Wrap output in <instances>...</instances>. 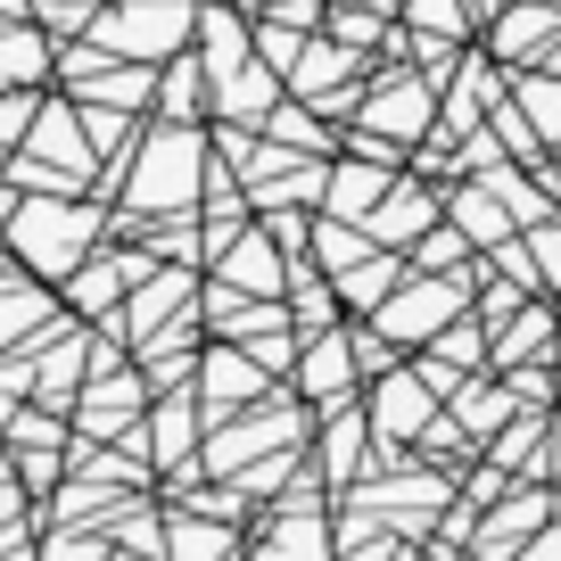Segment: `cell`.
I'll use <instances>...</instances> for the list:
<instances>
[{"instance_id": "1", "label": "cell", "mask_w": 561, "mask_h": 561, "mask_svg": "<svg viewBox=\"0 0 561 561\" xmlns=\"http://www.w3.org/2000/svg\"><path fill=\"white\" fill-rule=\"evenodd\" d=\"M191 34H198L191 0H116V9H100V25H91V50L133 58V67H174Z\"/></svg>"}, {"instance_id": "2", "label": "cell", "mask_w": 561, "mask_h": 561, "mask_svg": "<svg viewBox=\"0 0 561 561\" xmlns=\"http://www.w3.org/2000/svg\"><path fill=\"white\" fill-rule=\"evenodd\" d=\"M91 231H100V215H91L83 198H25V207H9V248H18L34 273H75Z\"/></svg>"}, {"instance_id": "3", "label": "cell", "mask_w": 561, "mask_h": 561, "mask_svg": "<svg viewBox=\"0 0 561 561\" xmlns=\"http://www.w3.org/2000/svg\"><path fill=\"white\" fill-rule=\"evenodd\" d=\"M191 191H198V133L191 124H165V133L140 149L133 207H191Z\"/></svg>"}, {"instance_id": "4", "label": "cell", "mask_w": 561, "mask_h": 561, "mask_svg": "<svg viewBox=\"0 0 561 561\" xmlns=\"http://www.w3.org/2000/svg\"><path fill=\"white\" fill-rule=\"evenodd\" d=\"M364 116L380 124L388 140H421V133H430V83H421V75H388V83L371 91Z\"/></svg>"}, {"instance_id": "5", "label": "cell", "mask_w": 561, "mask_h": 561, "mask_svg": "<svg viewBox=\"0 0 561 561\" xmlns=\"http://www.w3.org/2000/svg\"><path fill=\"white\" fill-rule=\"evenodd\" d=\"M561 9L553 0H528V9H504L495 18V58H553L561 50Z\"/></svg>"}, {"instance_id": "6", "label": "cell", "mask_w": 561, "mask_h": 561, "mask_svg": "<svg viewBox=\"0 0 561 561\" xmlns=\"http://www.w3.org/2000/svg\"><path fill=\"white\" fill-rule=\"evenodd\" d=\"M446 314H462V289L421 280V289H404L397 306H380V331H388V339H421V331H438Z\"/></svg>"}, {"instance_id": "7", "label": "cell", "mask_w": 561, "mask_h": 561, "mask_svg": "<svg viewBox=\"0 0 561 561\" xmlns=\"http://www.w3.org/2000/svg\"><path fill=\"white\" fill-rule=\"evenodd\" d=\"M50 75V42L34 25H0V91H34Z\"/></svg>"}, {"instance_id": "8", "label": "cell", "mask_w": 561, "mask_h": 561, "mask_svg": "<svg viewBox=\"0 0 561 561\" xmlns=\"http://www.w3.org/2000/svg\"><path fill=\"white\" fill-rule=\"evenodd\" d=\"M371 421H380L388 438L421 430V421H430V388H421V380H404V371H388V388L371 397Z\"/></svg>"}, {"instance_id": "9", "label": "cell", "mask_w": 561, "mask_h": 561, "mask_svg": "<svg viewBox=\"0 0 561 561\" xmlns=\"http://www.w3.org/2000/svg\"><path fill=\"white\" fill-rule=\"evenodd\" d=\"M520 116L545 140H561V75H520Z\"/></svg>"}, {"instance_id": "10", "label": "cell", "mask_w": 561, "mask_h": 561, "mask_svg": "<svg viewBox=\"0 0 561 561\" xmlns=\"http://www.w3.org/2000/svg\"><path fill=\"white\" fill-rule=\"evenodd\" d=\"M224 273H231V280H256V289H273V280H280V273H273V248H264L256 231H240V240H231V264H224Z\"/></svg>"}, {"instance_id": "11", "label": "cell", "mask_w": 561, "mask_h": 561, "mask_svg": "<svg viewBox=\"0 0 561 561\" xmlns=\"http://www.w3.org/2000/svg\"><path fill=\"white\" fill-rule=\"evenodd\" d=\"M371 198H380V174H364V165H339L331 174V207L339 215H364Z\"/></svg>"}, {"instance_id": "12", "label": "cell", "mask_w": 561, "mask_h": 561, "mask_svg": "<svg viewBox=\"0 0 561 561\" xmlns=\"http://www.w3.org/2000/svg\"><path fill=\"white\" fill-rule=\"evenodd\" d=\"M413 25L430 42H446V34H462L471 25V0H413Z\"/></svg>"}, {"instance_id": "13", "label": "cell", "mask_w": 561, "mask_h": 561, "mask_svg": "<svg viewBox=\"0 0 561 561\" xmlns=\"http://www.w3.org/2000/svg\"><path fill=\"white\" fill-rule=\"evenodd\" d=\"M165 116H198V58H174V75H165Z\"/></svg>"}, {"instance_id": "14", "label": "cell", "mask_w": 561, "mask_h": 561, "mask_svg": "<svg viewBox=\"0 0 561 561\" xmlns=\"http://www.w3.org/2000/svg\"><path fill=\"white\" fill-rule=\"evenodd\" d=\"M455 215H462V224H471L488 248H504V215L488 207V191H462V198H455Z\"/></svg>"}, {"instance_id": "15", "label": "cell", "mask_w": 561, "mask_h": 561, "mask_svg": "<svg viewBox=\"0 0 561 561\" xmlns=\"http://www.w3.org/2000/svg\"><path fill=\"white\" fill-rule=\"evenodd\" d=\"M413 224H430V198H421V191H397V207L371 215V231H380V240H388V231H413Z\"/></svg>"}, {"instance_id": "16", "label": "cell", "mask_w": 561, "mask_h": 561, "mask_svg": "<svg viewBox=\"0 0 561 561\" xmlns=\"http://www.w3.org/2000/svg\"><path fill=\"white\" fill-rule=\"evenodd\" d=\"M34 116H42L34 91H0V140H25V133H34Z\"/></svg>"}, {"instance_id": "17", "label": "cell", "mask_w": 561, "mask_h": 561, "mask_svg": "<svg viewBox=\"0 0 561 561\" xmlns=\"http://www.w3.org/2000/svg\"><path fill=\"white\" fill-rule=\"evenodd\" d=\"M339 380H347V355H339V347L306 355V397H322V388H339Z\"/></svg>"}, {"instance_id": "18", "label": "cell", "mask_w": 561, "mask_h": 561, "mask_svg": "<svg viewBox=\"0 0 561 561\" xmlns=\"http://www.w3.org/2000/svg\"><path fill=\"white\" fill-rule=\"evenodd\" d=\"M207 388H215V397H248V388H256V371H248L240 355H215V364H207Z\"/></svg>"}, {"instance_id": "19", "label": "cell", "mask_w": 561, "mask_h": 561, "mask_svg": "<svg viewBox=\"0 0 561 561\" xmlns=\"http://www.w3.org/2000/svg\"><path fill=\"white\" fill-rule=\"evenodd\" d=\"M34 314H42V298H34V289H0V339L18 331V322H34Z\"/></svg>"}, {"instance_id": "20", "label": "cell", "mask_w": 561, "mask_h": 561, "mask_svg": "<svg viewBox=\"0 0 561 561\" xmlns=\"http://www.w3.org/2000/svg\"><path fill=\"white\" fill-rule=\"evenodd\" d=\"M339 42H347V50H355V42H371V34H380V9H339Z\"/></svg>"}, {"instance_id": "21", "label": "cell", "mask_w": 561, "mask_h": 561, "mask_svg": "<svg viewBox=\"0 0 561 561\" xmlns=\"http://www.w3.org/2000/svg\"><path fill=\"white\" fill-rule=\"evenodd\" d=\"M273 133H280V140H298V149H322V140H331V133H314V124H306L298 107H280V116H273Z\"/></svg>"}, {"instance_id": "22", "label": "cell", "mask_w": 561, "mask_h": 561, "mask_svg": "<svg viewBox=\"0 0 561 561\" xmlns=\"http://www.w3.org/2000/svg\"><path fill=\"white\" fill-rule=\"evenodd\" d=\"M537 520H545V504H537V495H520V512H495V537H528Z\"/></svg>"}, {"instance_id": "23", "label": "cell", "mask_w": 561, "mask_h": 561, "mask_svg": "<svg viewBox=\"0 0 561 561\" xmlns=\"http://www.w3.org/2000/svg\"><path fill=\"white\" fill-rule=\"evenodd\" d=\"M322 256H331V264H355V256H364V240H355L347 224H322Z\"/></svg>"}, {"instance_id": "24", "label": "cell", "mask_w": 561, "mask_h": 561, "mask_svg": "<svg viewBox=\"0 0 561 561\" xmlns=\"http://www.w3.org/2000/svg\"><path fill=\"white\" fill-rule=\"evenodd\" d=\"M306 553H314V528H280V545H273V553H264V561H306Z\"/></svg>"}, {"instance_id": "25", "label": "cell", "mask_w": 561, "mask_h": 561, "mask_svg": "<svg viewBox=\"0 0 561 561\" xmlns=\"http://www.w3.org/2000/svg\"><path fill=\"white\" fill-rule=\"evenodd\" d=\"M380 280H397V264H388V256H371L364 273H347V298H371V289H380Z\"/></svg>"}, {"instance_id": "26", "label": "cell", "mask_w": 561, "mask_h": 561, "mask_svg": "<svg viewBox=\"0 0 561 561\" xmlns=\"http://www.w3.org/2000/svg\"><path fill=\"white\" fill-rule=\"evenodd\" d=\"M50 561H100V545H50Z\"/></svg>"}, {"instance_id": "27", "label": "cell", "mask_w": 561, "mask_h": 561, "mask_svg": "<svg viewBox=\"0 0 561 561\" xmlns=\"http://www.w3.org/2000/svg\"><path fill=\"white\" fill-rule=\"evenodd\" d=\"M537 248H545V256H553V273H561V231H545V240H537Z\"/></svg>"}, {"instance_id": "28", "label": "cell", "mask_w": 561, "mask_h": 561, "mask_svg": "<svg viewBox=\"0 0 561 561\" xmlns=\"http://www.w3.org/2000/svg\"><path fill=\"white\" fill-rule=\"evenodd\" d=\"M528 561H561V537H553V545H545V553H528Z\"/></svg>"}, {"instance_id": "29", "label": "cell", "mask_w": 561, "mask_h": 561, "mask_svg": "<svg viewBox=\"0 0 561 561\" xmlns=\"http://www.w3.org/2000/svg\"><path fill=\"white\" fill-rule=\"evenodd\" d=\"M553 75H561V50H553Z\"/></svg>"}]
</instances>
